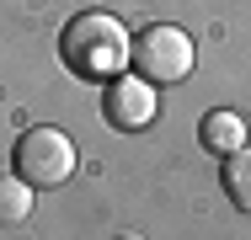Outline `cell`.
<instances>
[{
  "label": "cell",
  "mask_w": 251,
  "mask_h": 240,
  "mask_svg": "<svg viewBox=\"0 0 251 240\" xmlns=\"http://www.w3.org/2000/svg\"><path fill=\"white\" fill-rule=\"evenodd\" d=\"M128 48H134V38H128L123 22L107 16V11H80V16L64 27V38H59L64 64H70L75 75H86V80H112V75H123Z\"/></svg>",
  "instance_id": "1"
},
{
  "label": "cell",
  "mask_w": 251,
  "mask_h": 240,
  "mask_svg": "<svg viewBox=\"0 0 251 240\" xmlns=\"http://www.w3.org/2000/svg\"><path fill=\"white\" fill-rule=\"evenodd\" d=\"M193 38L182 32V27H166V22H155L145 27L134 48H128V64H134V75H145L150 86H176V80H187L193 75Z\"/></svg>",
  "instance_id": "2"
},
{
  "label": "cell",
  "mask_w": 251,
  "mask_h": 240,
  "mask_svg": "<svg viewBox=\"0 0 251 240\" xmlns=\"http://www.w3.org/2000/svg\"><path fill=\"white\" fill-rule=\"evenodd\" d=\"M16 176H27L32 187H64L75 176V139L53 123H38L16 139Z\"/></svg>",
  "instance_id": "3"
},
{
  "label": "cell",
  "mask_w": 251,
  "mask_h": 240,
  "mask_svg": "<svg viewBox=\"0 0 251 240\" xmlns=\"http://www.w3.org/2000/svg\"><path fill=\"white\" fill-rule=\"evenodd\" d=\"M101 112L112 128H145L155 118V86L145 75H112L107 96H101Z\"/></svg>",
  "instance_id": "4"
},
{
  "label": "cell",
  "mask_w": 251,
  "mask_h": 240,
  "mask_svg": "<svg viewBox=\"0 0 251 240\" xmlns=\"http://www.w3.org/2000/svg\"><path fill=\"white\" fill-rule=\"evenodd\" d=\"M203 149H214V155H235L241 144H246V123H241V112H208L198 128Z\"/></svg>",
  "instance_id": "5"
},
{
  "label": "cell",
  "mask_w": 251,
  "mask_h": 240,
  "mask_svg": "<svg viewBox=\"0 0 251 240\" xmlns=\"http://www.w3.org/2000/svg\"><path fill=\"white\" fill-rule=\"evenodd\" d=\"M225 192L235 208L251 214V144H241L235 155H225Z\"/></svg>",
  "instance_id": "6"
},
{
  "label": "cell",
  "mask_w": 251,
  "mask_h": 240,
  "mask_svg": "<svg viewBox=\"0 0 251 240\" xmlns=\"http://www.w3.org/2000/svg\"><path fill=\"white\" fill-rule=\"evenodd\" d=\"M32 214V182L27 176H0V224H22Z\"/></svg>",
  "instance_id": "7"
},
{
  "label": "cell",
  "mask_w": 251,
  "mask_h": 240,
  "mask_svg": "<svg viewBox=\"0 0 251 240\" xmlns=\"http://www.w3.org/2000/svg\"><path fill=\"white\" fill-rule=\"evenodd\" d=\"M118 240H139V235H118Z\"/></svg>",
  "instance_id": "8"
}]
</instances>
